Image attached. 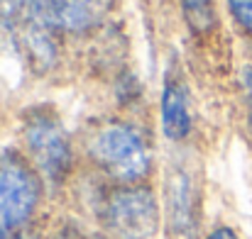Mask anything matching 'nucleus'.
<instances>
[{"label": "nucleus", "mask_w": 252, "mask_h": 239, "mask_svg": "<svg viewBox=\"0 0 252 239\" xmlns=\"http://www.w3.org/2000/svg\"><path fill=\"white\" fill-rule=\"evenodd\" d=\"M98 220L108 239H152L162 225V208L150 186H115L103 193Z\"/></svg>", "instance_id": "obj_1"}, {"label": "nucleus", "mask_w": 252, "mask_h": 239, "mask_svg": "<svg viewBox=\"0 0 252 239\" xmlns=\"http://www.w3.org/2000/svg\"><path fill=\"white\" fill-rule=\"evenodd\" d=\"M88 154L105 176L120 186L142 183L152 171V152L147 139L125 122L100 127L88 142Z\"/></svg>", "instance_id": "obj_2"}, {"label": "nucleus", "mask_w": 252, "mask_h": 239, "mask_svg": "<svg viewBox=\"0 0 252 239\" xmlns=\"http://www.w3.org/2000/svg\"><path fill=\"white\" fill-rule=\"evenodd\" d=\"M42 200V176L22 154H0V239L25 232Z\"/></svg>", "instance_id": "obj_3"}, {"label": "nucleus", "mask_w": 252, "mask_h": 239, "mask_svg": "<svg viewBox=\"0 0 252 239\" xmlns=\"http://www.w3.org/2000/svg\"><path fill=\"white\" fill-rule=\"evenodd\" d=\"M22 139L30 154V163L37 168L42 181L52 186L66 181L74 163V152L59 115L49 105H37L25 112Z\"/></svg>", "instance_id": "obj_4"}, {"label": "nucleus", "mask_w": 252, "mask_h": 239, "mask_svg": "<svg viewBox=\"0 0 252 239\" xmlns=\"http://www.w3.org/2000/svg\"><path fill=\"white\" fill-rule=\"evenodd\" d=\"M0 25L22 56L44 69L54 59V27L44 20L37 0H0Z\"/></svg>", "instance_id": "obj_5"}, {"label": "nucleus", "mask_w": 252, "mask_h": 239, "mask_svg": "<svg viewBox=\"0 0 252 239\" xmlns=\"http://www.w3.org/2000/svg\"><path fill=\"white\" fill-rule=\"evenodd\" d=\"M164 227L167 239H201V198L193 176L176 166L167 173L164 186Z\"/></svg>", "instance_id": "obj_6"}, {"label": "nucleus", "mask_w": 252, "mask_h": 239, "mask_svg": "<svg viewBox=\"0 0 252 239\" xmlns=\"http://www.w3.org/2000/svg\"><path fill=\"white\" fill-rule=\"evenodd\" d=\"M44 20L54 29L84 32L103 22L115 0H37Z\"/></svg>", "instance_id": "obj_7"}, {"label": "nucleus", "mask_w": 252, "mask_h": 239, "mask_svg": "<svg viewBox=\"0 0 252 239\" xmlns=\"http://www.w3.org/2000/svg\"><path fill=\"white\" fill-rule=\"evenodd\" d=\"M162 130L169 139L181 142L191 132V110H189V90L181 74L169 71L162 90Z\"/></svg>", "instance_id": "obj_8"}, {"label": "nucleus", "mask_w": 252, "mask_h": 239, "mask_svg": "<svg viewBox=\"0 0 252 239\" xmlns=\"http://www.w3.org/2000/svg\"><path fill=\"white\" fill-rule=\"evenodd\" d=\"M181 10L193 32H208L216 22L213 0H181Z\"/></svg>", "instance_id": "obj_9"}, {"label": "nucleus", "mask_w": 252, "mask_h": 239, "mask_svg": "<svg viewBox=\"0 0 252 239\" xmlns=\"http://www.w3.org/2000/svg\"><path fill=\"white\" fill-rule=\"evenodd\" d=\"M225 2H228V10H230L235 25L243 32L252 34V0H225Z\"/></svg>", "instance_id": "obj_10"}, {"label": "nucleus", "mask_w": 252, "mask_h": 239, "mask_svg": "<svg viewBox=\"0 0 252 239\" xmlns=\"http://www.w3.org/2000/svg\"><path fill=\"white\" fill-rule=\"evenodd\" d=\"M54 239H108V237H98V235H86L81 230H74V227H69V230H62L59 235Z\"/></svg>", "instance_id": "obj_11"}, {"label": "nucleus", "mask_w": 252, "mask_h": 239, "mask_svg": "<svg viewBox=\"0 0 252 239\" xmlns=\"http://www.w3.org/2000/svg\"><path fill=\"white\" fill-rule=\"evenodd\" d=\"M206 239H243V237H240V235H238L233 227H225V225H220V227H216V230H213V232H211V235H208Z\"/></svg>", "instance_id": "obj_12"}, {"label": "nucleus", "mask_w": 252, "mask_h": 239, "mask_svg": "<svg viewBox=\"0 0 252 239\" xmlns=\"http://www.w3.org/2000/svg\"><path fill=\"white\" fill-rule=\"evenodd\" d=\"M240 85H243L245 95L250 98V103H252V64H248V66L240 71Z\"/></svg>", "instance_id": "obj_13"}, {"label": "nucleus", "mask_w": 252, "mask_h": 239, "mask_svg": "<svg viewBox=\"0 0 252 239\" xmlns=\"http://www.w3.org/2000/svg\"><path fill=\"white\" fill-rule=\"evenodd\" d=\"M15 239H37V237H34V235H27V232H22V235H17Z\"/></svg>", "instance_id": "obj_14"}, {"label": "nucleus", "mask_w": 252, "mask_h": 239, "mask_svg": "<svg viewBox=\"0 0 252 239\" xmlns=\"http://www.w3.org/2000/svg\"><path fill=\"white\" fill-rule=\"evenodd\" d=\"M248 130H250V134H252V110H250V120H248Z\"/></svg>", "instance_id": "obj_15"}]
</instances>
